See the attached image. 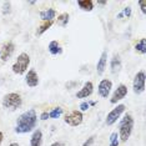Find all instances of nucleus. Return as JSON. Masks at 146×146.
I'll list each match as a JSON object with an SVG mask.
<instances>
[{"instance_id": "1", "label": "nucleus", "mask_w": 146, "mask_h": 146, "mask_svg": "<svg viewBox=\"0 0 146 146\" xmlns=\"http://www.w3.org/2000/svg\"><path fill=\"white\" fill-rule=\"evenodd\" d=\"M38 114L35 109H29L24 112H21L16 119V125L14 131L16 134H28L34 131L38 126Z\"/></svg>"}, {"instance_id": "2", "label": "nucleus", "mask_w": 146, "mask_h": 146, "mask_svg": "<svg viewBox=\"0 0 146 146\" xmlns=\"http://www.w3.org/2000/svg\"><path fill=\"white\" fill-rule=\"evenodd\" d=\"M134 126H135V120L132 117L131 114H124L120 119L119 122V140L121 142H126L130 139V136L134 131Z\"/></svg>"}, {"instance_id": "3", "label": "nucleus", "mask_w": 146, "mask_h": 146, "mask_svg": "<svg viewBox=\"0 0 146 146\" xmlns=\"http://www.w3.org/2000/svg\"><path fill=\"white\" fill-rule=\"evenodd\" d=\"M1 105L6 110L15 111L21 108L23 105V98L19 92H8L3 96L1 99Z\"/></svg>"}, {"instance_id": "4", "label": "nucleus", "mask_w": 146, "mask_h": 146, "mask_svg": "<svg viewBox=\"0 0 146 146\" xmlns=\"http://www.w3.org/2000/svg\"><path fill=\"white\" fill-rule=\"evenodd\" d=\"M30 56L28 52H20L16 58L15 62L11 66V70L16 75H24L28 72L29 66H30Z\"/></svg>"}, {"instance_id": "5", "label": "nucleus", "mask_w": 146, "mask_h": 146, "mask_svg": "<svg viewBox=\"0 0 146 146\" xmlns=\"http://www.w3.org/2000/svg\"><path fill=\"white\" fill-rule=\"evenodd\" d=\"M126 111V105L125 104H117L112 110L106 115L105 117V124L108 126H111L117 122V120H120L121 116L125 114Z\"/></svg>"}, {"instance_id": "6", "label": "nucleus", "mask_w": 146, "mask_h": 146, "mask_svg": "<svg viewBox=\"0 0 146 146\" xmlns=\"http://www.w3.org/2000/svg\"><path fill=\"white\" fill-rule=\"evenodd\" d=\"M146 89V74L144 70L137 71L132 80V90L135 94H142Z\"/></svg>"}, {"instance_id": "7", "label": "nucleus", "mask_w": 146, "mask_h": 146, "mask_svg": "<svg viewBox=\"0 0 146 146\" xmlns=\"http://www.w3.org/2000/svg\"><path fill=\"white\" fill-rule=\"evenodd\" d=\"M84 121V114L79 110H72L64 115V122L72 127H78Z\"/></svg>"}, {"instance_id": "8", "label": "nucleus", "mask_w": 146, "mask_h": 146, "mask_svg": "<svg viewBox=\"0 0 146 146\" xmlns=\"http://www.w3.org/2000/svg\"><path fill=\"white\" fill-rule=\"evenodd\" d=\"M127 92H129V89H127V86H126L125 84L117 85V88H116L114 90V92L111 94L110 102L111 104H114V105H117L121 100H124V99L126 98Z\"/></svg>"}, {"instance_id": "9", "label": "nucleus", "mask_w": 146, "mask_h": 146, "mask_svg": "<svg viewBox=\"0 0 146 146\" xmlns=\"http://www.w3.org/2000/svg\"><path fill=\"white\" fill-rule=\"evenodd\" d=\"M112 91V81L110 79H101L98 85V94L102 99H108Z\"/></svg>"}, {"instance_id": "10", "label": "nucleus", "mask_w": 146, "mask_h": 146, "mask_svg": "<svg viewBox=\"0 0 146 146\" xmlns=\"http://www.w3.org/2000/svg\"><path fill=\"white\" fill-rule=\"evenodd\" d=\"M15 51V44L13 41H6L3 44V46L0 48V59L3 61H8L9 59L13 56Z\"/></svg>"}, {"instance_id": "11", "label": "nucleus", "mask_w": 146, "mask_h": 146, "mask_svg": "<svg viewBox=\"0 0 146 146\" xmlns=\"http://www.w3.org/2000/svg\"><path fill=\"white\" fill-rule=\"evenodd\" d=\"M92 92H94V84H92V81H85L81 88L79 89V91L75 94V96L78 99L85 100V99L90 98L92 95Z\"/></svg>"}, {"instance_id": "12", "label": "nucleus", "mask_w": 146, "mask_h": 146, "mask_svg": "<svg viewBox=\"0 0 146 146\" xmlns=\"http://www.w3.org/2000/svg\"><path fill=\"white\" fill-rule=\"evenodd\" d=\"M40 82V79H39V75L36 72L35 69H29L28 72L25 74V84L29 86V88H36Z\"/></svg>"}, {"instance_id": "13", "label": "nucleus", "mask_w": 146, "mask_h": 146, "mask_svg": "<svg viewBox=\"0 0 146 146\" xmlns=\"http://www.w3.org/2000/svg\"><path fill=\"white\" fill-rule=\"evenodd\" d=\"M108 59H109V54L108 51L104 50L101 52L100 58L98 60V64H96V74L98 75H102L108 68Z\"/></svg>"}, {"instance_id": "14", "label": "nucleus", "mask_w": 146, "mask_h": 146, "mask_svg": "<svg viewBox=\"0 0 146 146\" xmlns=\"http://www.w3.org/2000/svg\"><path fill=\"white\" fill-rule=\"evenodd\" d=\"M39 16H40L41 21H55V18L58 16V11L54 8H48L39 13Z\"/></svg>"}, {"instance_id": "15", "label": "nucleus", "mask_w": 146, "mask_h": 146, "mask_svg": "<svg viewBox=\"0 0 146 146\" xmlns=\"http://www.w3.org/2000/svg\"><path fill=\"white\" fill-rule=\"evenodd\" d=\"M122 68V60L119 54H114L110 59V71L112 74H117Z\"/></svg>"}, {"instance_id": "16", "label": "nucleus", "mask_w": 146, "mask_h": 146, "mask_svg": "<svg viewBox=\"0 0 146 146\" xmlns=\"http://www.w3.org/2000/svg\"><path fill=\"white\" fill-rule=\"evenodd\" d=\"M42 139H44L42 131L40 129H35V130L33 131L31 137H30V146H41Z\"/></svg>"}, {"instance_id": "17", "label": "nucleus", "mask_w": 146, "mask_h": 146, "mask_svg": "<svg viewBox=\"0 0 146 146\" xmlns=\"http://www.w3.org/2000/svg\"><path fill=\"white\" fill-rule=\"evenodd\" d=\"M48 51L50 52L51 55L58 56V55H61L62 54L64 49H62L61 44L58 40H52V41L49 42V45H48Z\"/></svg>"}, {"instance_id": "18", "label": "nucleus", "mask_w": 146, "mask_h": 146, "mask_svg": "<svg viewBox=\"0 0 146 146\" xmlns=\"http://www.w3.org/2000/svg\"><path fill=\"white\" fill-rule=\"evenodd\" d=\"M52 25H54V21H41L40 24L38 25V28H36L35 35H36V36H41L42 34H44V33L48 31Z\"/></svg>"}, {"instance_id": "19", "label": "nucleus", "mask_w": 146, "mask_h": 146, "mask_svg": "<svg viewBox=\"0 0 146 146\" xmlns=\"http://www.w3.org/2000/svg\"><path fill=\"white\" fill-rule=\"evenodd\" d=\"M78 6L82 11L90 13V11H92V9H94L95 3L92 1V0H78Z\"/></svg>"}, {"instance_id": "20", "label": "nucleus", "mask_w": 146, "mask_h": 146, "mask_svg": "<svg viewBox=\"0 0 146 146\" xmlns=\"http://www.w3.org/2000/svg\"><path fill=\"white\" fill-rule=\"evenodd\" d=\"M134 49L137 54H141V55H145L146 54V39L145 38H141L140 40H137L134 45Z\"/></svg>"}, {"instance_id": "21", "label": "nucleus", "mask_w": 146, "mask_h": 146, "mask_svg": "<svg viewBox=\"0 0 146 146\" xmlns=\"http://www.w3.org/2000/svg\"><path fill=\"white\" fill-rule=\"evenodd\" d=\"M69 21H70V15H69V13H61V14L58 15V19H56V24L59 26H61V28L68 26Z\"/></svg>"}, {"instance_id": "22", "label": "nucleus", "mask_w": 146, "mask_h": 146, "mask_svg": "<svg viewBox=\"0 0 146 146\" xmlns=\"http://www.w3.org/2000/svg\"><path fill=\"white\" fill-rule=\"evenodd\" d=\"M62 115H64V109L60 106H56L49 111V119H59Z\"/></svg>"}, {"instance_id": "23", "label": "nucleus", "mask_w": 146, "mask_h": 146, "mask_svg": "<svg viewBox=\"0 0 146 146\" xmlns=\"http://www.w3.org/2000/svg\"><path fill=\"white\" fill-rule=\"evenodd\" d=\"M3 15H10L11 14V3L10 1H4L3 3V8H1Z\"/></svg>"}, {"instance_id": "24", "label": "nucleus", "mask_w": 146, "mask_h": 146, "mask_svg": "<svg viewBox=\"0 0 146 146\" xmlns=\"http://www.w3.org/2000/svg\"><path fill=\"white\" fill-rule=\"evenodd\" d=\"M119 145H120V140H119L117 132H112L110 135V144H109V146H119Z\"/></svg>"}, {"instance_id": "25", "label": "nucleus", "mask_w": 146, "mask_h": 146, "mask_svg": "<svg viewBox=\"0 0 146 146\" xmlns=\"http://www.w3.org/2000/svg\"><path fill=\"white\" fill-rule=\"evenodd\" d=\"M79 84H80V81H79V80H70V81H68L65 84V88L68 89V90H72V89L78 88Z\"/></svg>"}, {"instance_id": "26", "label": "nucleus", "mask_w": 146, "mask_h": 146, "mask_svg": "<svg viewBox=\"0 0 146 146\" xmlns=\"http://www.w3.org/2000/svg\"><path fill=\"white\" fill-rule=\"evenodd\" d=\"M89 109H90V106H89V102L86 101V100L81 101V102H80V105H79V111H81V112L88 111Z\"/></svg>"}, {"instance_id": "27", "label": "nucleus", "mask_w": 146, "mask_h": 146, "mask_svg": "<svg viewBox=\"0 0 146 146\" xmlns=\"http://www.w3.org/2000/svg\"><path fill=\"white\" fill-rule=\"evenodd\" d=\"M121 13H122V15H124V18H130L132 14V8L131 6H125Z\"/></svg>"}, {"instance_id": "28", "label": "nucleus", "mask_w": 146, "mask_h": 146, "mask_svg": "<svg viewBox=\"0 0 146 146\" xmlns=\"http://www.w3.org/2000/svg\"><path fill=\"white\" fill-rule=\"evenodd\" d=\"M94 142H95V136L92 135V136H90V137H88V140L84 141L82 146H92L94 145Z\"/></svg>"}, {"instance_id": "29", "label": "nucleus", "mask_w": 146, "mask_h": 146, "mask_svg": "<svg viewBox=\"0 0 146 146\" xmlns=\"http://www.w3.org/2000/svg\"><path fill=\"white\" fill-rule=\"evenodd\" d=\"M137 4L140 5V9H141L142 14H146V0H140Z\"/></svg>"}, {"instance_id": "30", "label": "nucleus", "mask_w": 146, "mask_h": 146, "mask_svg": "<svg viewBox=\"0 0 146 146\" xmlns=\"http://www.w3.org/2000/svg\"><path fill=\"white\" fill-rule=\"evenodd\" d=\"M39 119H40L41 121H46L49 120V111H42L40 115H39Z\"/></svg>"}, {"instance_id": "31", "label": "nucleus", "mask_w": 146, "mask_h": 146, "mask_svg": "<svg viewBox=\"0 0 146 146\" xmlns=\"http://www.w3.org/2000/svg\"><path fill=\"white\" fill-rule=\"evenodd\" d=\"M98 5L105 6V5H108V1H106V0H98Z\"/></svg>"}, {"instance_id": "32", "label": "nucleus", "mask_w": 146, "mask_h": 146, "mask_svg": "<svg viewBox=\"0 0 146 146\" xmlns=\"http://www.w3.org/2000/svg\"><path fill=\"white\" fill-rule=\"evenodd\" d=\"M50 146H64V142H60V141H56V142H52Z\"/></svg>"}, {"instance_id": "33", "label": "nucleus", "mask_w": 146, "mask_h": 146, "mask_svg": "<svg viewBox=\"0 0 146 146\" xmlns=\"http://www.w3.org/2000/svg\"><path fill=\"white\" fill-rule=\"evenodd\" d=\"M3 140H4V134H3V131H0V145L3 144Z\"/></svg>"}, {"instance_id": "34", "label": "nucleus", "mask_w": 146, "mask_h": 146, "mask_svg": "<svg viewBox=\"0 0 146 146\" xmlns=\"http://www.w3.org/2000/svg\"><path fill=\"white\" fill-rule=\"evenodd\" d=\"M89 102V106H96V101L95 100H91V101H88Z\"/></svg>"}, {"instance_id": "35", "label": "nucleus", "mask_w": 146, "mask_h": 146, "mask_svg": "<svg viewBox=\"0 0 146 146\" xmlns=\"http://www.w3.org/2000/svg\"><path fill=\"white\" fill-rule=\"evenodd\" d=\"M122 18H124V15H122V13L120 11V13L117 14V19H122Z\"/></svg>"}, {"instance_id": "36", "label": "nucleus", "mask_w": 146, "mask_h": 146, "mask_svg": "<svg viewBox=\"0 0 146 146\" xmlns=\"http://www.w3.org/2000/svg\"><path fill=\"white\" fill-rule=\"evenodd\" d=\"M9 146H20V145H19L18 142H11V144L9 145Z\"/></svg>"}, {"instance_id": "37", "label": "nucleus", "mask_w": 146, "mask_h": 146, "mask_svg": "<svg viewBox=\"0 0 146 146\" xmlns=\"http://www.w3.org/2000/svg\"><path fill=\"white\" fill-rule=\"evenodd\" d=\"M29 4H30V5H35L36 1H29Z\"/></svg>"}]
</instances>
